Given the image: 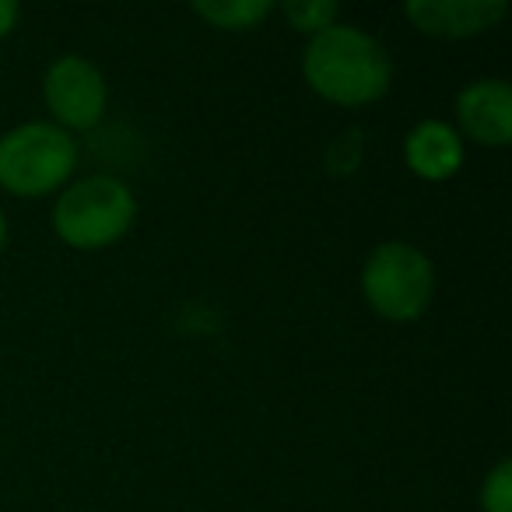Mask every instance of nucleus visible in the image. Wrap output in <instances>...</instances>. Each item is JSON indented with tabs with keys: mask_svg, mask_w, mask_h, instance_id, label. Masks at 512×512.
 Returning <instances> with one entry per match:
<instances>
[{
	"mask_svg": "<svg viewBox=\"0 0 512 512\" xmlns=\"http://www.w3.org/2000/svg\"><path fill=\"white\" fill-rule=\"evenodd\" d=\"M302 81L309 92L341 109H365L393 88V57L372 32L337 22L306 39Z\"/></svg>",
	"mask_w": 512,
	"mask_h": 512,
	"instance_id": "nucleus-1",
	"label": "nucleus"
},
{
	"mask_svg": "<svg viewBox=\"0 0 512 512\" xmlns=\"http://www.w3.org/2000/svg\"><path fill=\"white\" fill-rule=\"evenodd\" d=\"M137 221V193L109 172L71 179L57 193L50 211V225L64 246L78 253H99L127 239Z\"/></svg>",
	"mask_w": 512,
	"mask_h": 512,
	"instance_id": "nucleus-2",
	"label": "nucleus"
},
{
	"mask_svg": "<svg viewBox=\"0 0 512 512\" xmlns=\"http://www.w3.org/2000/svg\"><path fill=\"white\" fill-rule=\"evenodd\" d=\"M78 162V141L50 120L18 123L0 134V190L18 200L57 197Z\"/></svg>",
	"mask_w": 512,
	"mask_h": 512,
	"instance_id": "nucleus-3",
	"label": "nucleus"
},
{
	"mask_svg": "<svg viewBox=\"0 0 512 512\" xmlns=\"http://www.w3.org/2000/svg\"><path fill=\"white\" fill-rule=\"evenodd\" d=\"M358 288L372 316L386 323H414L435 299V264L414 242L386 239L365 256Z\"/></svg>",
	"mask_w": 512,
	"mask_h": 512,
	"instance_id": "nucleus-4",
	"label": "nucleus"
},
{
	"mask_svg": "<svg viewBox=\"0 0 512 512\" xmlns=\"http://www.w3.org/2000/svg\"><path fill=\"white\" fill-rule=\"evenodd\" d=\"M43 102L50 109V123L71 137L95 130L109 109L106 74L81 53H64L43 71Z\"/></svg>",
	"mask_w": 512,
	"mask_h": 512,
	"instance_id": "nucleus-5",
	"label": "nucleus"
},
{
	"mask_svg": "<svg viewBox=\"0 0 512 512\" xmlns=\"http://www.w3.org/2000/svg\"><path fill=\"white\" fill-rule=\"evenodd\" d=\"M456 134L463 144L509 148L512 144V85L505 78H474L456 92Z\"/></svg>",
	"mask_w": 512,
	"mask_h": 512,
	"instance_id": "nucleus-6",
	"label": "nucleus"
},
{
	"mask_svg": "<svg viewBox=\"0 0 512 512\" xmlns=\"http://www.w3.org/2000/svg\"><path fill=\"white\" fill-rule=\"evenodd\" d=\"M404 15L421 36L432 39H477L505 22L509 4L505 0H407Z\"/></svg>",
	"mask_w": 512,
	"mask_h": 512,
	"instance_id": "nucleus-7",
	"label": "nucleus"
},
{
	"mask_svg": "<svg viewBox=\"0 0 512 512\" xmlns=\"http://www.w3.org/2000/svg\"><path fill=\"white\" fill-rule=\"evenodd\" d=\"M467 162V144L449 120H418L404 137V165L421 183H449Z\"/></svg>",
	"mask_w": 512,
	"mask_h": 512,
	"instance_id": "nucleus-8",
	"label": "nucleus"
},
{
	"mask_svg": "<svg viewBox=\"0 0 512 512\" xmlns=\"http://www.w3.org/2000/svg\"><path fill=\"white\" fill-rule=\"evenodd\" d=\"M193 15L218 32H253L278 15L274 0H197Z\"/></svg>",
	"mask_w": 512,
	"mask_h": 512,
	"instance_id": "nucleus-9",
	"label": "nucleus"
},
{
	"mask_svg": "<svg viewBox=\"0 0 512 512\" xmlns=\"http://www.w3.org/2000/svg\"><path fill=\"white\" fill-rule=\"evenodd\" d=\"M278 11L306 39L320 36L323 29L341 22V8H337L334 0H288V4H278Z\"/></svg>",
	"mask_w": 512,
	"mask_h": 512,
	"instance_id": "nucleus-10",
	"label": "nucleus"
},
{
	"mask_svg": "<svg viewBox=\"0 0 512 512\" xmlns=\"http://www.w3.org/2000/svg\"><path fill=\"white\" fill-rule=\"evenodd\" d=\"M362 158H365V134L358 127H348L344 134H337L334 141L327 144L323 165H327L330 176H355Z\"/></svg>",
	"mask_w": 512,
	"mask_h": 512,
	"instance_id": "nucleus-11",
	"label": "nucleus"
},
{
	"mask_svg": "<svg viewBox=\"0 0 512 512\" xmlns=\"http://www.w3.org/2000/svg\"><path fill=\"white\" fill-rule=\"evenodd\" d=\"M481 512H512V460H498L477 491Z\"/></svg>",
	"mask_w": 512,
	"mask_h": 512,
	"instance_id": "nucleus-12",
	"label": "nucleus"
},
{
	"mask_svg": "<svg viewBox=\"0 0 512 512\" xmlns=\"http://www.w3.org/2000/svg\"><path fill=\"white\" fill-rule=\"evenodd\" d=\"M18 22H22V8L15 0H0V43L18 29Z\"/></svg>",
	"mask_w": 512,
	"mask_h": 512,
	"instance_id": "nucleus-13",
	"label": "nucleus"
},
{
	"mask_svg": "<svg viewBox=\"0 0 512 512\" xmlns=\"http://www.w3.org/2000/svg\"><path fill=\"white\" fill-rule=\"evenodd\" d=\"M8 239H11V225H8V214H4V207H0V253L8 249Z\"/></svg>",
	"mask_w": 512,
	"mask_h": 512,
	"instance_id": "nucleus-14",
	"label": "nucleus"
}]
</instances>
